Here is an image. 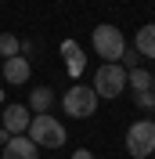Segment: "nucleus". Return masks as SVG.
I'll return each instance as SVG.
<instances>
[{
	"label": "nucleus",
	"instance_id": "nucleus-1",
	"mask_svg": "<svg viewBox=\"0 0 155 159\" xmlns=\"http://www.w3.org/2000/svg\"><path fill=\"white\" fill-rule=\"evenodd\" d=\"M25 138H29L36 148H61L69 134H65V127H61V123L51 116V112H43V116H33V119H29Z\"/></svg>",
	"mask_w": 155,
	"mask_h": 159
},
{
	"label": "nucleus",
	"instance_id": "nucleus-2",
	"mask_svg": "<svg viewBox=\"0 0 155 159\" xmlns=\"http://www.w3.org/2000/svg\"><path fill=\"white\" fill-rule=\"evenodd\" d=\"M90 40H94V51L108 61V65H116V61L126 54V36H123L119 25H112V22H101V25L90 33Z\"/></svg>",
	"mask_w": 155,
	"mask_h": 159
},
{
	"label": "nucleus",
	"instance_id": "nucleus-3",
	"mask_svg": "<svg viewBox=\"0 0 155 159\" xmlns=\"http://www.w3.org/2000/svg\"><path fill=\"white\" fill-rule=\"evenodd\" d=\"M97 105H101V98H97L94 87H87V83H72V87L61 94V109H65V116H72V119L94 116Z\"/></svg>",
	"mask_w": 155,
	"mask_h": 159
},
{
	"label": "nucleus",
	"instance_id": "nucleus-4",
	"mask_svg": "<svg viewBox=\"0 0 155 159\" xmlns=\"http://www.w3.org/2000/svg\"><path fill=\"white\" fill-rule=\"evenodd\" d=\"M126 152L134 159H148L155 152V119H137L126 127Z\"/></svg>",
	"mask_w": 155,
	"mask_h": 159
},
{
	"label": "nucleus",
	"instance_id": "nucleus-5",
	"mask_svg": "<svg viewBox=\"0 0 155 159\" xmlns=\"http://www.w3.org/2000/svg\"><path fill=\"white\" fill-rule=\"evenodd\" d=\"M90 87H94L97 98H119V94L126 90V69L119 65V61H116V65L105 61V65L94 72V83H90Z\"/></svg>",
	"mask_w": 155,
	"mask_h": 159
},
{
	"label": "nucleus",
	"instance_id": "nucleus-6",
	"mask_svg": "<svg viewBox=\"0 0 155 159\" xmlns=\"http://www.w3.org/2000/svg\"><path fill=\"white\" fill-rule=\"evenodd\" d=\"M29 119H33V112L25 109V105H4V116H0V127L7 130L11 138H18V134H25L29 130Z\"/></svg>",
	"mask_w": 155,
	"mask_h": 159
},
{
	"label": "nucleus",
	"instance_id": "nucleus-7",
	"mask_svg": "<svg viewBox=\"0 0 155 159\" xmlns=\"http://www.w3.org/2000/svg\"><path fill=\"white\" fill-rule=\"evenodd\" d=\"M61 58H65V72L72 80L87 72V51L79 47V40H61Z\"/></svg>",
	"mask_w": 155,
	"mask_h": 159
},
{
	"label": "nucleus",
	"instance_id": "nucleus-8",
	"mask_svg": "<svg viewBox=\"0 0 155 159\" xmlns=\"http://www.w3.org/2000/svg\"><path fill=\"white\" fill-rule=\"evenodd\" d=\"M0 159H40V148L25 134H18V138H7V145L0 148Z\"/></svg>",
	"mask_w": 155,
	"mask_h": 159
},
{
	"label": "nucleus",
	"instance_id": "nucleus-9",
	"mask_svg": "<svg viewBox=\"0 0 155 159\" xmlns=\"http://www.w3.org/2000/svg\"><path fill=\"white\" fill-rule=\"evenodd\" d=\"M29 58H22V54H15V58L4 61V69H0V80L4 83H11V87H22L25 80H29Z\"/></svg>",
	"mask_w": 155,
	"mask_h": 159
},
{
	"label": "nucleus",
	"instance_id": "nucleus-10",
	"mask_svg": "<svg viewBox=\"0 0 155 159\" xmlns=\"http://www.w3.org/2000/svg\"><path fill=\"white\" fill-rule=\"evenodd\" d=\"M51 105H54V90H51V87H33L25 109H29L33 116H43V112H51Z\"/></svg>",
	"mask_w": 155,
	"mask_h": 159
},
{
	"label": "nucleus",
	"instance_id": "nucleus-11",
	"mask_svg": "<svg viewBox=\"0 0 155 159\" xmlns=\"http://www.w3.org/2000/svg\"><path fill=\"white\" fill-rule=\"evenodd\" d=\"M134 47H137V54H144V58L155 61V22H148V25H141V29H137Z\"/></svg>",
	"mask_w": 155,
	"mask_h": 159
},
{
	"label": "nucleus",
	"instance_id": "nucleus-12",
	"mask_svg": "<svg viewBox=\"0 0 155 159\" xmlns=\"http://www.w3.org/2000/svg\"><path fill=\"white\" fill-rule=\"evenodd\" d=\"M126 87H134V94L152 90V72L148 69H126Z\"/></svg>",
	"mask_w": 155,
	"mask_h": 159
},
{
	"label": "nucleus",
	"instance_id": "nucleus-13",
	"mask_svg": "<svg viewBox=\"0 0 155 159\" xmlns=\"http://www.w3.org/2000/svg\"><path fill=\"white\" fill-rule=\"evenodd\" d=\"M15 54H22V40L15 36V33H0V58L7 61V58H15Z\"/></svg>",
	"mask_w": 155,
	"mask_h": 159
},
{
	"label": "nucleus",
	"instance_id": "nucleus-14",
	"mask_svg": "<svg viewBox=\"0 0 155 159\" xmlns=\"http://www.w3.org/2000/svg\"><path fill=\"white\" fill-rule=\"evenodd\" d=\"M137 109H155V94H152V90H144V94H137Z\"/></svg>",
	"mask_w": 155,
	"mask_h": 159
},
{
	"label": "nucleus",
	"instance_id": "nucleus-15",
	"mask_svg": "<svg viewBox=\"0 0 155 159\" xmlns=\"http://www.w3.org/2000/svg\"><path fill=\"white\" fill-rule=\"evenodd\" d=\"M72 159H94V152H90V148H76V152H72Z\"/></svg>",
	"mask_w": 155,
	"mask_h": 159
},
{
	"label": "nucleus",
	"instance_id": "nucleus-16",
	"mask_svg": "<svg viewBox=\"0 0 155 159\" xmlns=\"http://www.w3.org/2000/svg\"><path fill=\"white\" fill-rule=\"evenodd\" d=\"M152 94H155V76H152Z\"/></svg>",
	"mask_w": 155,
	"mask_h": 159
},
{
	"label": "nucleus",
	"instance_id": "nucleus-17",
	"mask_svg": "<svg viewBox=\"0 0 155 159\" xmlns=\"http://www.w3.org/2000/svg\"><path fill=\"white\" fill-rule=\"evenodd\" d=\"M0 101H4V90H0Z\"/></svg>",
	"mask_w": 155,
	"mask_h": 159
},
{
	"label": "nucleus",
	"instance_id": "nucleus-18",
	"mask_svg": "<svg viewBox=\"0 0 155 159\" xmlns=\"http://www.w3.org/2000/svg\"><path fill=\"white\" fill-rule=\"evenodd\" d=\"M0 148H4V145H0Z\"/></svg>",
	"mask_w": 155,
	"mask_h": 159
}]
</instances>
